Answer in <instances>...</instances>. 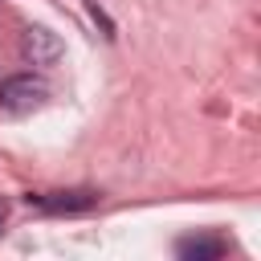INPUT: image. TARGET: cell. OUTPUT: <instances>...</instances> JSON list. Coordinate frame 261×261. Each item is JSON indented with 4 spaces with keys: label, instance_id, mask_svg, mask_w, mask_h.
<instances>
[{
    "label": "cell",
    "instance_id": "obj_1",
    "mask_svg": "<svg viewBox=\"0 0 261 261\" xmlns=\"http://www.w3.org/2000/svg\"><path fill=\"white\" fill-rule=\"evenodd\" d=\"M49 102V82L41 73H12L0 82V110L8 114H33Z\"/></svg>",
    "mask_w": 261,
    "mask_h": 261
},
{
    "label": "cell",
    "instance_id": "obj_2",
    "mask_svg": "<svg viewBox=\"0 0 261 261\" xmlns=\"http://www.w3.org/2000/svg\"><path fill=\"white\" fill-rule=\"evenodd\" d=\"M24 200L49 216H77L98 204V192L94 188H57V192H29Z\"/></svg>",
    "mask_w": 261,
    "mask_h": 261
},
{
    "label": "cell",
    "instance_id": "obj_3",
    "mask_svg": "<svg viewBox=\"0 0 261 261\" xmlns=\"http://www.w3.org/2000/svg\"><path fill=\"white\" fill-rule=\"evenodd\" d=\"M20 53H24L33 65H53V61L65 53V45H61V37H57L53 29H45V24H29V29L20 33Z\"/></svg>",
    "mask_w": 261,
    "mask_h": 261
},
{
    "label": "cell",
    "instance_id": "obj_4",
    "mask_svg": "<svg viewBox=\"0 0 261 261\" xmlns=\"http://www.w3.org/2000/svg\"><path fill=\"white\" fill-rule=\"evenodd\" d=\"M175 253L184 261H216L228 253V241L216 237V232H192V237H179L175 241Z\"/></svg>",
    "mask_w": 261,
    "mask_h": 261
},
{
    "label": "cell",
    "instance_id": "obj_5",
    "mask_svg": "<svg viewBox=\"0 0 261 261\" xmlns=\"http://www.w3.org/2000/svg\"><path fill=\"white\" fill-rule=\"evenodd\" d=\"M4 212H8V208H4V200H0V232H4Z\"/></svg>",
    "mask_w": 261,
    "mask_h": 261
}]
</instances>
